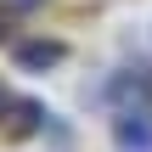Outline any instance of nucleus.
Listing matches in <instances>:
<instances>
[{"label": "nucleus", "mask_w": 152, "mask_h": 152, "mask_svg": "<svg viewBox=\"0 0 152 152\" xmlns=\"http://www.w3.org/2000/svg\"><path fill=\"white\" fill-rule=\"evenodd\" d=\"M113 135H118V147H124V152H152V113H147V107L118 113Z\"/></svg>", "instance_id": "nucleus-1"}, {"label": "nucleus", "mask_w": 152, "mask_h": 152, "mask_svg": "<svg viewBox=\"0 0 152 152\" xmlns=\"http://www.w3.org/2000/svg\"><path fill=\"white\" fill-rule=\"evenodd\" d=\"M17 62L23 68H51V62H62V45L56 39H28V45H17Z\"/></svg>", "instance_id": "nucleus-2"}, {"label": "nucleus", "mask_w": 152, "mask_h": 152, "mask_svg": "<svg viewBox=\"0 0 152 152\" xmlns=\"http://www.w3.org/2000/svg\"><path fill=\"white\" fill-rule=\"evenodd\" d=\"M0 107H6V96H0Z\"/></svg>", "instance_id": "nucleus-3"}]
</instances>
